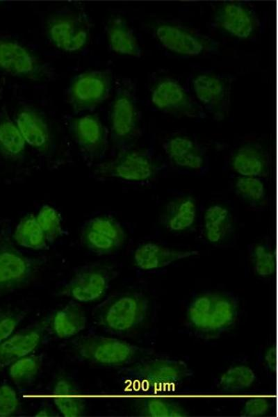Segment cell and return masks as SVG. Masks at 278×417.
I'll use <instances>...</instances> for the list:
<instances>
[{"label": "cell", "instance_id": "cell-6", "mask_svg": "<svg viewBox=\"0 0 278 417\" xmlns=\"http://www.w3.org/2000/svg\"><path fill=\"white\" fill-rule=\"evenodd\" d=\"M139 122L135 85L130 79H122L110 112L111 138L115 145L122 147L133 140L139 131Z\"/></svg>", "mask_w": 278, "mask_h": 417}, {"label": "cell", "instance_id": "cell-22", "mask_svg": "<svg viewBox=\"0 0 278 417\" xmlns=\"http://www.w3.org/2000/svg\"><path fill=\"white\" fill-rule=\"evenodd\" d=\"M197 219V204L190 195L173 198L167 202L159 216V223L172 232L190 229Z\"/></svg>", "mask_w": 278, "mask_h": 417}, {"label": "cell", "instance_id": "cell-38", "mask_svg": "<svg viewBox=\"0 0 278 417\" xmlns=\"http://www.w3.org/2000/svg\"><path fill=\"white\" fill-rule=\"evenodd\" d=\"M270 407V403L268 399L253 398L245 402L240 414L245 417L261 416L265 414Z\"/></svg>", "mask_w": 278, "mask_h": 417}, {"label": "cell", "instance_id": "cell-9", "mask_svg": "<svg viewBox=\"0 0 278 417\" xmlns=\"http://www.w3.org/2000/svg\"><path fill=\"white\" fill-rule=\"evenodd\" d=\"M0 71L33 81H49L56 73L49 64L41 61L27 47L17 41L0 40Z\"/></svg>", "mask_w": 278, "mask_h": 417}, {"label": "cell", "instance_id": "cell-28", "mask_svg": "<svg viewBox=\"0 0 278 417\" xmlns=\"http://www.w3.org/2000/svg\"><path fill=\"white\" fill-rule=\"evenodd\" d=\"M25 145L15 123L3 113L0 116V155L10 161H19L24 157Z\"/></svg>", "mask_w": 278, "mask_h": 417}, {"label": "cell", "instance_id": "cell-12", "mask_svg": "<svg viewBox=\"0 0 278 417\" xmlns=\"http://www.w3.org/2000/svg\"><path fill=\"white\" fill-rule=\"evenodd\" d=\"M232 82L230 77L213 73L199 74L192 81L197 101L205 113L216 121H221L229 115Z\"/></svg>", "mask_w": 278, "mask_h": 417}, {"label": "cell", "instance_id": "cell-13", "mask_svg": "<svg viewBox=\"0 0 278 417\" xmlns=\"http://www.w3.org/2000/svg\"><path fill=\"white\" fill-rule=\"evenodd\" d=\"M112 83L110 70H90L75 76L67 90L68 101L76 112L92 110L107 99Z\"/></svg>", "mask_w": 278, "mask_h": 417}, {"label": "cell", "instance_id": "cell-32", "mask_svg": "<svg viewBox=\"0 0 278 417\" xmlns=\"http://www.w3.org/2000/svg\"><path fill=\"white\" fill-rule=\"evenodd\" d=\"M42 362L40 354H28L10 365L9 376L19 388L28 386L35 379Z\"/></svg>", "mask_w": 278, "mask_h": 417}, {"label": "cell", "instance_id": "cell-25", "mask_svg": "<svg viewBox=\"0 0 278 417\" xmlns=\"http://www.w3.org/2000/svg\"><path fill=\"white\" fill-rule=\"evenodd\" d=\"M111 49L117 54L140 58L142 49L133 32L125 19L119 15L112 16L106 25Z\"/></svg>", "mask_w": 278, "mask_h": 417}, {"label": "cell", "instance_id": "cell-2", "mask_svg": "<svg viewBox=\"0 0 278 417\" xmlns=\"http://www.w3.org/2000/svg\"><path fill=\"white\" fill-rule=\"evenodd\" d=\"M238 315V302L231 294L208 291L196 295L189 303L186 320L198 336L213 338L229 330Z\"/></svg>", "mask_w": 278, "mask_h": 417}, {"label": "cell", "instance_id": "cell-8", "mask_svg": "<svg viewBox=\"0 0 278 417\" xmlns=\"http://www.w3.org/2000/svg\"><path fill=\"white\" fill-rule=\"evenodd\" d=\"M116 275L115 270L107 264L95 262L83 265L75 270L58 295L80 302L97 301L105 295Z\"/></svg>", "mask_w": 278, "mask_h": 417}, {"label": "cell", "instance_id": "cell-18", "mask_svg": "<svg viewBox=\"0 0 278 417\" xmlns=\"http://www.w3.org/2000/svg\"><path fill=\"white\" fill-rule=\"evenodd\" d=\"M72 134L81 151L91 159L106 152L107 131L97 115H87L74 119L70 124Z\"/></svg>", "mask_w": 278, "mask_h": 417}, {"label": "cell", "instance_id": "cell-39", "mask_svg": "<svg viewBox=\"0 0 278 417\" xmlns=\"http://www.w3.org/2000/svg\"><path fill=\"white\" fill-rule=\"evenodd\" d=\"M264 363L268 369L273 370L276 366V352L275 348L269 347L265 352L263 357Z\"/></svg>", "mask_w": 278, "mask_h": 417}, {"label": "cell", "instance_id": "cell-26", "mask_svg": "<svg viewBox=\"0 0 278 417\" xmlns=\"http://www.w3.org/2000/svg\"><path fill=\"white\" fill-rule=\"evenodd\" d=\"M50 323L58 338H67L76 335L85 328L87 318L81 306L72 300L54 314L50 318Z\"/></svg>", "mask_w": 278, "mask_h": 417}, {"label": "cell", "instance_id": "cell-34", "mask_svg": "<svg viewBox=\"0 0 278 417\" xmlns=\"http://www.w3.org/2000/svg\"><path fill=\"white\" fill-rule=\"evenodd\" d=\"M256 379L252 369L246 365H236L224 372L218 380L219 388L225 391H238L248 389Z\"/></svg>", "mask_w": 278, "mask_h": 417}, {"label": "cell", "instance_id": "cell-1", "mask_svg": "<svg viewBox=\"0 0 278 417\" xmlns=\"http://www.w3.org/2000/svg\"><path fill=\"white\" fill-rule=\"evenodd\" d=\"M120 375L132 390L160 395L174 391L193 371L182 360L148 356L123 368Z\"/></svg>", "mask_w": 278, "mask_h": 417}, {"label": "cell", "instance_id": "cell-23", "mask_svg": "<svg viewBox=\"0 0 278 417\" xmlns=\"http://www.w3.org/2000/svg\"><path fill=\"white\" fill-rule=\"evenodd\" d=\"M230 165L242 177L261 178L268 174L269 157L260 145L245 143L232 154Z\"/></svg>", "mask_w": 278, "mask_h": 417}, {"label": "cell", "instance_id": "cell-31", "mask_svg": "<svg viewBox=\"0 0 278 417\" xmlns=\"http://www.w3.org/2000/svg\"><path fill=\"white\" fill-rule=\"evenodd\" d=\"M13 236L16 243L24 247L40 250L47 247L45 236L33 213L22 218L16 227Z\"/></svg>", "mask_w": 278, "mask_h": 417}, {"label": "cell", "instance_id": "cell-35", "mask_svg": "<svg viewBox=\"0 0 278 417\" xmlns=\"http://www.w3.org/2000/svg\"><path fill=\"white\" fill-rule=\"evenodd\" d=\"M35 217L47 242L54 243L63 233L60 215L54 207L44 205Z\"/></svg>", "mask_w": 278, "mask_h": 417}, {"label": "cell", "instance_id": "cell-24", "mask_svg": "<svg viewBox=\"0 0 278 417\" xmlns=\"http://www.w3.org/2000/svg\"><path fill=\"white\" fill-rule=\"evenodd\" d=\"M202 231L206 240L212 245L227 243L234 231L233 218L229 210L218 204L207 207L203 213Z\"/></svg>", "mask_w": 278, "mask_h": 417}, {"label": "cell", "instance_id": "cell-10", "mask_svg": "<svg viewBox=\"0 0 278 417\" xmlns=\"http://www.w3.org/2000/svg\"><path fill=\"white\" fill-rule=\"evenodd\" d=\"M44 263L26 256L6 240L0 241V297L28 285Z\"/></svg>", "mask_w": 278, "mask_h": 417}, {"label": "cell", "instance_id": "cell-7", "mask_svg": "<svg viewBox=\"0 0 278 417\" xmlns=\"http://www.w3.org/2000/svg\"><path fill=\"white\" fill-rule=\"evenodd\" d=\"M90 28L88 15L83 12L63 8L49 15L45 23L47 36L57 48L67 52L82 49Z\"/></svg>", "mask_w": 278, "mask_h": 417}, {"label": "cell", "instance_id": "cell-20", "mask_svg": "<svg viewBox=\"0 0 278 417\" xmlns=\"http://www.w3.org/2000/svg\"><path fill=\"white\" fill-rule=\"evenodd\" d=\"M162 147L169 161L178 167L199 170L204 165L203 149L188 136L170 138L163 143Z\"/></svg>", "mask_w": 278, "mask_h": 417}, {"label": "cell", "instance_id": "cell-4", "mask_svg": "<svg viewBox=\"0 0 278 417\" xmlns=\"http://www.w3.org/2000/svg\"><path fill=\"white\" fill-rule=\"evenodd\" d=\"M72 346L83 360L108 367L130 365L152 354L150 349L94 334L74 338L72 340Z\"/></svg>", "mask_w": 278, "mask_h": 417}, {"label": "cell", "instance_id": "cell-11", "mask_svg": "<svg viewBox=\"0 0 278 417\" xmlns=\"http://www.w3.org/2000/svg\"><path fill=\"white\" fill-rule=\"evenodd\" d=\"M150 96L152 104L165 113L196 119L206 117L199 102L172 78L159 79L152 87Z\"/></svg>", "mask_w": 278, "mask_h": 417}, {"label": "cell", "instance_id": "cell-16", "mask_svg": "<svg viewBox=\"0 0 278 417\" xmlns=\"http://www.w3.org/2000/svg\"><path fill=\"white\" fill-rule=\"evenodd\" d=\"M156 170V165L148 153L123 149L115 159L99 165L97 171L105 177L130 181H145L154 176Z\"/></svg>", "mask_w": 278, "mask_h": 417}, {"label": "cell", "instance_id": "cell-29", "mask_svg": "<svg viewBox=\"0 0 278 417\" xmlns=\"http://www.w3.org/2000/svg\"><path fill=\"white\" fill-rule=\"evenodd\" d=\"M136 414L147 417H183L188 416L178 402L163 398H147L135 402Z\"/></svg>", "mask_w": 278, "mask_h": 417}, {"label": "cell", "instance_id": "cell-27", "mask_svg": "<svg viewBox=\"0 0 278 417\" xmlns=\"http://www.w3.org/2000/svg\"><path fill=\"white\" fill-rule=\"evenodd\" d=\"M54 402L66 417L81 416L85 411V402L74 384L65 377H60L53 389Z\"/></svg>", "mask_w": 278, "mask_h": 417}, {"label": "cell", "instance_id": "cell-33", "mask_svg": "<svg viewBox=\"0 0 278 417\" xmlns=\"http://www.w3.org/2000/svg\"><path fill=\"white\" fill-rule=\"evenodd\" d=\"M249 258L254 273L263 278L274 275L276 269L275 254L267 243H256L248 248Z\"/></svg>", "mask_w": 278, "mask_h": 417}, {"label": "cell", "instance_id": "cell-21", "mask_svg": "<svg viewBox=\"0 0 278 417\" xmlns=\"http://www.w3.org/2000/svg\"><path fill=\"white\" fill-rule=\"evenodd\" d=\"M196 250H181L167 247L154 243L140 245L134 252L135 265L143 270H157L177 261L198 255Z\"/></svg>", "mask_w": 278, "mask_h": 417}, {"label": "cell", "instance_id": "cell-17", "mask_svg": "<svg viewBox=\"0 0 278 417\" xmlns=\"http://www.w3.org/2000/svg\"><path fill=\"white\" fill-rule=\"evenodd\" d=\"M50 318L17 332L0 343V370L32 352L41 343Z\"/></svg>", "mask_w": 278, "mask_h": 417}, {"label": "cell", "instance_id": "cell-19", "mask_svg": "<svg viewBox=\"0 0 278 417\" xmlns=\"http://www.w3.org/2000/svg\"><path fill=\"white\" fill-rule=\"evenodd\" d=\"M15 123L26 143L42 154L49 150L51 131L46 118L38 110L28 106L20 108L15 115Z\"/></svg>", "mask_w": 278, "mask_h": 417}, {"label": "cell", "instance_id": "cell-37", "mask_svg": "<svg viewBox=\"0 0 278 417\" xmlns=\"http://www.w3.org/2000/svg\"><path fill=\"white\" fill-rule=\"evenodd\" d=\"M20 401L15 389L8 384L0 386V417L12 416L20 409Z\"/></svg>", "mask_w": 278, "mask_h": 417}, {"label": "cell", "instance_id": "cell-14", "mask_svg": "<svg viewBox=\"0 0 278 417\" xmlns=\"http://www.w3.org/2000/svg\"><path fill=\"white\" fill-rule=\"evenodd\" d=\"M213 24L240 39H248L259 29L261 22L254 9L240 1H223L214 9Z\"/></svg>", "mask_w": 278, "mask_h": 417}, {"label": "cell", "instance_id": "cell-36", "mask_svg": "<svg viewBox=\"0 0 278 417\" xmlns=\"http://www.w3.org/2000/svg\"><path fill=\"white\" fill-rule=\"evenodd\" d=\"M26 315L24 309H0V343L12 335Z\"/></svg>", "mask_w": 278, "mask_h": 417}, {"label": "cell", "instance_id": "cell-40", "mask_svg": "<svg viewBox=\"0 0 278 417\" xmlns=\"http://www.w3.org/2000/svg\"><path fill=\"white\" fill-rule=\"evenodd\" d=\"M35 416H55V411L47 406H44L35 414Z\"/></svg>", "mask_w": 278, "mask_h": 417}, {"label": "cell", "instance_id": "cell-3", "mask_svg": "<svg viewBox=\"0 0 278 417\" xmlns=\"http://www.w3.org/2000/svg\"><path fill=\"white\" fill-rule=\"evenodd\" d=\"M149 310V301L144 294L125 292L108 296L94 308L92 316L95 322L106 331L124 334L141 325Z\"/></svg>", "mask_w": 278, "mask_h": 417}, {"label": "cell", "instance_id": "cell-5", "mask_svg": "<svg viewBox=\"0 0 278 417\" xmlns=\"http://www.w3.org/2000/svg\"><path fill=\"white\" fill-rule=\"evenodd\" d=\"M156 40L166 49L184 56L216 54L220 44L199 31L172 21L157 22L154 27Z\"/></svg>", "mask_w": 278, "mask_h": 417}, {"label": "cell", "instance_id": "cell-15", "mask_svg": "<svg viewBox=\"0 0 278 417\" xmlns=\"http://www.w3.org/2000/svg\"><path fill=\"white\" fill-rule=\"evenodd\" d=\"M81 238L88 250L105 255L120 248L125 241L126 234L121 224L115 219L110 216H97L83 224Z\"/></svg>", "mask_w": 278, "mask_h": 417}, {"label": "cell", "instance_id": "cell-30", "mask_svg": "<svg viewBox=\"0 0 278 417\" xmlns=\"http://www.w3.org/2000/svg\"><path fill=\"white\" fill-rule=\"evenodd\" d=\"M236 195L250 207L261 209L267 204V191L261 178L240 176L234 180Z\"/></svg>", "mask_w": 278, "mask_h": 417}]
</instances>
